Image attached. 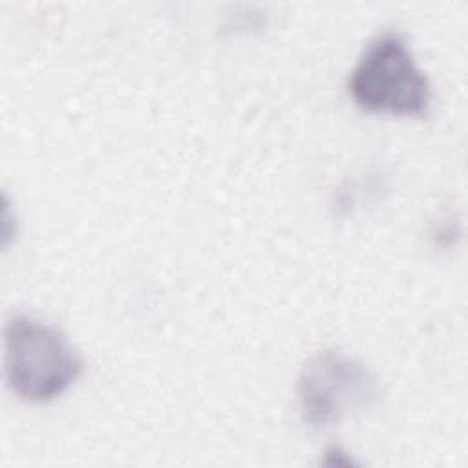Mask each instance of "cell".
Returning a JSON list of instances; mask_svg holds the SVG:
<instances>
[{"label": "cell", "mask_w": 468, "mask_h": 468, "mask_svg": "<svg viewBox=\"0 0 468 468\" xmlns=\"http://www.w3.org/2000/svg\"><path fill=\"white\" fill-rule=\"evenodd\" d=\"M84 362L58 327L16 314L4 329V373L11 391L27 402H49L80 377Z\"/></svg>", "instance_id": "cell-1"}, {"label": "cell", "mask_w": 468, "mask_h": 468, "mask_svg": "<svg viewBox=\"0 0 468 468\" xmlns=\"http://www.w3.org/2000/svg\"><path fill=\"white\" fill-rule=\"evenodd\" d=\"M355 104L369 113L422 117L431 104V86L408 42L395 31L373 37L347 79Z\"/></svg>", "instance_id": "cell-2"}, {"label": "cell", "mask_w": 468, "mask_h": 468, "mask_svg": "<svg viewBox=\"0 0 468 468\" xmlns=\"http://www.w3.org/2000/svg\"><path fill=\"white\" fill-rule=\"evenodd\" d=\"M382 395L373 371L342 351H322L302 369L298 402L302 419L313 428L338 424L344 417L362 411Z\"/></svg>", "instance_id": "cell-3"}]
</instances>
